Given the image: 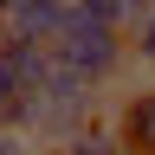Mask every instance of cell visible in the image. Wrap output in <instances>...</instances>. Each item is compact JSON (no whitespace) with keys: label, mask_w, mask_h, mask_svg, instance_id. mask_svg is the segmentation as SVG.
<instances>
[{"label":"cell","mask_w":155,"mask_h":155,"mask_svg":"<svg viewBox=\"0 0 155 155\" xmlns=\"http://www.w3.org/2000/svg\"><path fill=\"white\" fill-rule=\"evenodd\" d=\"M52 58L58 65H71V71H84L97 91L104 84H116V78L129 71V39L116 32V26H104V19H84V13H65L58 19V32H52Z\"/></svg>","instance_id":"cell-1"},{"label":"cell","mask_w":155,"mask_h":155,"mask_svg":"<svg viewBox=\"0 0 155 155\" xmlns=\"http://www.w3.org/2000/svg\"><path fill=\"white\" fill-rule=\"evenodd\" d=\"M45 71H52V45L45 39L0 32V129L7 136H26L32 129V104H39Z\"/></svg>","instance_id":"cell-2"},{"label":"cell","mask_w":155,"mask_h":155,"mask_svg":"<svg viewBox=\"0 0 155 155\" xmlns=\"http://www.w3.org/2000/svg\"><path fill=\"white\" fill-rule=\"evenodd\" d=\"M97 110V84L84 71H71V65H58L52 58V71H45V84H39V104H32V129L26 136H39V142H58L71 123H84V116Z\"/></svg>","instance_id":"cell-3"},{"label":"cell","mask_w":155,"mask_h":155,"mask_svg":"<svg viewBox=\"0 0 155 155\" xmlns=\"http://www.w3.org/2000/svg\"><path fill=\"white\" fill-rule=\"evenodd\" d=\"M110 123H116V136H123V155H155V84L116 97Z\"/></svg>","instance_id":"cell-4"},{"label":"cell","mask_w":155,"mask_h":155,"mask_svg":"<svg viewBox=\"0 0 155 155\" xmlns=\"http://www.w3.org/2000/svg\"><path fill=\"white\" fill-rule=\"evenodd\" d=\"M65 13H71L65 0H13V7L0 13V32H13V39H45V45H52V32H58Z\"/></svg>","instance_id":"cell-5"},{"label":"cell","mask_w":155,"mask_h":155,"mask_svg":"<svg viewBox=\"0 0 155 155\" xmlns=\"http://www.w3.org/2000/svg\"><path fill=\"white\" fill-rule=\"evenodd\" d=\"M58 155H123V136H116L110 110H91L84 123H71L58 136Z\"/></svg>","instance_id":"cell-6"},{"label":"cell","mask_w":155,"mask_h":155,"mask_svg":"<svg viewBox=\"0 0 155 155\" xmlns=\"http://www.w3.org/2000/svg\"><path fill=\"white\" fill-rule=\"evenodd\" d=\"M123 39H129V65L155 71V13H142V19H136V26H129Z\"/></svg>","instance_id":"cell-7"},{"label":"cell","mask_w":155,"mask_h":155,"mask_svg":"<svg viewBox=\"0 0 155 155\" xmlns=\"http://www.w3.org/2000/svg\"><path fill=\"white\" fill-rule=\"evenodd\" d=\"M0 155H45L32 136H0Z\"/></svg>","instance_id":"cell-8"},{"label":"cell","mask_w":155,"mask_h":155,"mask_svg":"<svg viewBox=\"0 0 155 155\" xmlns=\"http://www.w3.org/2000/svg\"><path fill=\"white\" fill-rule=\"evenodd\" d=\"M7 7H13V0H0V13H7Z\"/></svg>","instance_id":"cell-9"},{"label":"cell","mask_w":155,"mask_h":155,"mask_svg":"<svg viewBox=\"0 0 155 155\" xmlns=\"http://www.w3.org/2000/svg\"><path fill=\"white\" fill-rule=\"evenodd\" d=\"M65 7H71V0H65Z\"/></svg>","instance_id":"cell-10"},{"label":"cell","mask_w":155,"mask_h":155,"mask_svg":"<svg viewBox=\"0 0 155 155\" xmlns=\"http://www.w3.org/2000/svg\"><path fill=\"white\" fill-rule=\"evenodd\" d=\"M0 136H7V129H0Z\"/></svg>","instance_id":"cell-11"}]
</instances>
